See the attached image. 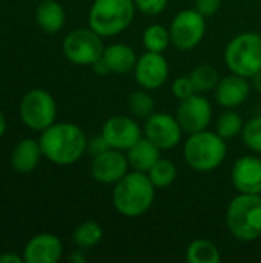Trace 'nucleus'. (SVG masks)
Listing matches in <instances>:
<instances>
[{"label": "nucleus", "mask_w": 261, "mask_h": 263, "mask_svg": "<svg viewBox=\"0 0 261 263\" xmlns=\"http://www.w3.org/2000/svg\"><path fill=\"white\" fill-rule=\"evenodd\" d=\"M43 156L60 166L74 165L88 149V137L83 129L71 122H55L38 139Z\"/></svg>", "instance_id": "obj_1"}, {"label": "nucleus", "mask_w": 261, "mask_h": 263, "mask_svg": "<svg viewBox=\"0 0 261 263\" xmlns=\"http://www.w3.org/2000/svg\"><path fill=\"white\" fill-rule=\"evenodd\" d=\"M157 188L149 176L142 171H129L112 188V205L126 219L145 216L154 205Z\"/></svg>", "instance_id": "obj_2"}, {"label": "nucleus", "mask_w": 261, "mask_h": 263, "mask_svg": "<svg viewBox=\"0 0 261 263\" xmlns=\"http://www.w3.org/2000/svg\"><path fill=\"white\" fill-rule=\"evenodd\" d=\"M228 156V143L215 131H198L188 134L183 145L186 165L197 173H212L218 170Z\"/></svg>", "instance_id": "obj_3"}, {"label": "nucleus", "mask_w": 261, "mask_h": 263, "mask_svg": "<svg viewBox=\"0 0 261 263\" xmlns=\"http://www.w3.org/2000/svg\"><path fill=\"white\" fill-rule=\"evenodd\" d=\"M226 227L231 236L251 243L261 237V194L238 193L228 205Z\"/></svg>", "instance_id": "obj_4"}, {"label": "nucleus", "mask_w": 261, "mask_h": 263, "mask_svg": "<svg viewBox=\"0 0 261 263\" xmlns=\"http://www.w3.org/2000/svg\"><path fill=\"white\" fill-rule=\"evenodd\" d=\"M134 0H94L88 12V25L103 39L125 32L135 17Z\"/></svg>", "instance_id": "obj_5"}, {"label": "nucleus", "mask_w": 261, "mask_h": 263, "mask_svg": "<svg viewBox=\"0 0 261 263\" xmlns=\"http://www.w3.org/2000/svg\"><path fill=\"white\" fill-rule=\"evenodd\" d=\"M225 63L229 72L251 79L261 71V34L240 32L225 48Z\"/></svg>", "instance_id": "obj_6"}, {"label": "nucleus", "mask_w": 261, "mask_h": 263, "mask_svg": "<svg viewBox=\"0 0 261 263\" xmlns=\"http://www.w3.org/2000/svg\"><path fill=\"white\" fill-rule=\"evenodd\" d=\"M62 51L71 63L92 66L103 55V37L92 28H77L66 34L62 43Z\"/></svg>", "instance_id": "obj_7"}, {"label": "nucleus", "mask_w": 261, "mask_h": 263, "mask_svg": "<svg viewBox=\"0 0 261 263\" xmlns=\"http://www.w3.org/2000/svg\"><path fill=\"white\" fill-rule=\"evenodd\" d=\"M22 122L34 131H45L57 119V103L54 97L42 89L35 88L28 91L18 106Z\"/></svg>", "instance_id": "obj_8"}, {"label": "nucleus", "mask_w": 261, "mask_h": 263, "mask_svg": "<svg viewBox=\"0 0 261 263\" xmlns=\"http://www.w3.org/2000/svg\"><path fill=\"white\" fill-rule=\"evenodd\" d=\"M171 45L180 51H191L197 48L206 35V17L195 8L178 11L169 25Z\"/></svg>", "instance_id": "obj_9"}, {"label": "nucleus", "mask_w": 261, "mask_h": 263, "mask_svg": "<svg viewBox=\"0 0 261 263\" xmlns=\"http://www.w3.org/2000/svg\"><path fill=\"white\" fill-rule=\"evenodd\" d=\"M183 134L185 131L177 117L169 112H152L148 119H145L143 136L162 151H169L178 146Z\"/></svg>", "instance_id": "obj_10"}, {"label": "nucleus", "mask_w": 261, "mask_h": 263, "mask_svg": "<svg viewBox=\"0 0 261 263\" xmlns=\"http://www.w3.org/2000/svg\"><path fill=\"white\" fill-rule=\"evenodd\" d=\"M175 117L186 134L209 129L212 122V105L205 94L195 92L194 96L180 100Z\"/></svg>", "instance_id": "obj_11"}, {"label": "nucleus", "mask_w": 261, "mask_h": 263, "mask_svg": "<svg viewBox=\"0 0 261 263\" xmlns=\"http://www.w3.org/2000/svg\"><path fill=\"white\" fill-rule=\"evenodd\" d=\"M100 134L114 149L126 153L137 140L143 137V128L132 116H111L105 120Z\"/></svg>", "instance_id": "obj_12"}, {"label": "nucleus", "mask_w": 261, "mask_h": 263, "mask_svg": "<svg viewBox=\"0 0 261 263\" xmlns=\"http://www.w3.org/2000/svg\"><path fill=\"white\" fill-rule=\"evenodd\" d=\"M132 72L140 88L148 91H155L168 82L169 63L163 55V52L145 51L142 55H138Z\"/></svg>", "instance_id": "obj_13"}, {"label": "nucleus", "mask_w": 261, "mask_h": 263, "mask_svg": "<svg viewBox=\"0 0 261 263\" xmlns=\"http://www.w3.org/2000/svg\"><path fill=\"white\" fill-rule=\"evenodd\" d=\"M126 153L109 148L92 157L89 173L91 177L102 185H115L129 173Z\"/></svg>", "instance_id": "obj_14"}, {"label": "nucleus", "mask_w": 261, "mask_h": 263, "mask_svg": "<svg viewBox=\"0 0 261 263\" xmlns=\"http://www.w3.org/2000/svg\"><path fill=\"white\" fill-rule=\"evenodd\" d=\"M231 182L237 193L261 194L260 154H246L238 157L231 170Z\"/></svg>", "instance_id": "obj_15"}, {"label": "nucleus", "mask_w": 261, "mask_h": 263, "mask_svg": "<svg viewBox=\"0 0 261 263\" xmlns=\"http://www.w3.org/2000/svg\"><path fill=\"white\" fill-rule=\"evenodd\" d=\"M251 91L252 86L248 77L229 72L228 76L220 77L214 89V99L225 109H237L248 100Z\"/></svg>", "instance_id": "obj_16"}, {"label": "nucleus", "mask_w": 261, "mask_h": 263, "mask_svg": "<svg viewBox=\"0 0 261 263\" xmlns=\"http://www.w3.org/2000/svg\"><path fill=\"white\" fill-rule=\"evenodd\" d=\"M63 256L62 240L51 233H42L28 240L23 250L25 263H57Z\"/></svg>", "instance_id": "obj_17"}, {"label": "nucleus", "mask_w": 261, "mask_h": 263, "mask_svg": "<svg viewBox=\"0 0 261 263\" xmlns=\"http://www.w3.org/2000/svg\"><path fill=\"white\" fill-rule=\"evenodd\" d=\"M42 156L43 153L38 140L23 139L14 146L11 153V166L17 173H31L38 166Z\"/></svg>", "instance_id": "obj_18"}, {"label": "nucleus", "mask_w": 261, "mask_h": 263, "mask_svg": "<svg viewBox=\"0 0 261 263\" xmlns=\"http://www.w3.org/2000/svg\"><path fill=\"white\" fill-rule=\"evenodd\" d=\"M137 59L134 48L126 43H111L105 46L103 51V60L108 63L112 74H128L134 71Z\"/></svg>", "instance_id": "obj_19"}, {"label": "nucleus", "mask_w": 261, "mask_h": 263, "mask_svg": "<svg viewBox=\"0 0 261 263\" xmlns=\"http://www.w3.org/2000/svg\"><path fill=\"white\" fill-rule=\"evenodd\" d=\"M126 157L131 170L148 173L154 166V163L162 157V149L143 136L126 151Z\"/></svg>", "instance_id": "obj_20"}, {"label": "nucleus", "mask_w": 261, "mask_h": 263, "mask_svg": "<svg viewBox=\"0 0 261 263\" xmlns=\"http://www.w3.org/2000/svg\"><path fill=\"white\" fill-rule=\"evenodd\" d=\"M35 20L46 34H57L66 23V12L57 0H43L35 9Z\"/></svg>", "instance_id": "obj_21"}, {"label": "nucleus", "mask_w": 261, "mask_h": 263, "mask_svg": "<svg viewBox=\"0 0 261 263\" xmlns=\"http://www.w3.org/2000/svg\"><path fill=\"white\" fill-rule=\"evenodd\" d=\"M186 260L189 263H220L222 254L214 242L195 239L186 248Z\"/></svg>", "instance_id": "obj_22"}, {"label": "nucleus", "mask_w": 261, "mask_h": 263, "mask_svg": "<svg viewBox=\"0 0 261 263\" xmlns=\"http://www.w3.org/2000/svg\"><path fill=\"white\" fill-rule=\"evenodd\" d=\"M189 79L195 88V92L206 96L209 92H214V89L220 80V74L214 65L200 63L189 72Z\"/></svg>", "instance_id": "obj_23"}, {"label": "nucleus", "mask_w": 261, "mask_h": 263, "mask_svg": "<svg viewBox=\"0 0 261 263\" xmlns=\"http://www.w3.org/2000/svg\"><path fill=\"white\" fill-rule=\"evenodd\" d=\"M142 43L145 46V51L165 52L171 45L169 28L163 26L162 23H152L146 26L142 34Z\"/></svg>", "instance_id": "obj_24"}, {"label": "nucleus", "mask_w": 261, "mask_h": 263, "mask_svg": "<svg viewBox=\"0 0 261 263\" xmlns=\"http://www.w3.org/2000/svg\"><path fill=\"white\" fill-rule=\"evenodd\" d=\"M243 126H245L243 117L235 109H226L217 117L215 133L228 142L242 136Z\"/></svg>", "instance_id": "obj_25"}, {"label": "nucleus", "mask_w": 261, "mask_h": 263, "mask_svg": "<svg viewBox=\"0 0 261 263\" xmlns=\"http://www.w3.org/2000/svg\"><path fill=\"white\" fill-rule=\"evenodd\" d=\"M102 239H103V228L98 222L94 220H86L80 223L72 233V242L82 250H88L98 245Z\"/></svg>", "instance_id": "obj_26"}, {"label": "nucleus", "mask_w": 261, "mask_h": 263, "mask_svg": "<svg viewBox=\"0 0 261 263\" xmlns=\"http://www.w3.org/2000/svg\"><path fill=\"white\" fill-rule=\"evenodd\" d=\"M146 174L149 176L151 182L154 183L157 190H165V188H169L175 182L177 166L172 160L160 157Z\"/></svg>", "instance_id": "obj_27"}, {"label": "nucleus", "mask_w": 261, "mask_h": 263, "mask_svg": "<svg viewBox=\"0 0 261 263\" xmlns=\"http://www.w3.org/2000/svg\"><path fill=\"white\" fill-rule=\"evenodd\" d=\"M128 111L135 119H148L152 112H155L154 97L149 94L148 89L143 88L131 92L128 97Z\"/></svg>", "instance_id": "obj_28"}, {"label": "nucleus", "mask_w": 261, "mask_h": 263, "mask_svg": "<svg viewBox=\"0 0 261 263\" xmlns=\"http://www.w3.org/2000/svg\"><path fill=\"white\" fill-rule=\"evenodd\" d=\"M240 137H242L243 145L249 151L255 154H261V116L252 117L248 122H245Z\"/></svg>", "instance_id": "obj_29"}, {"label": "nucleus", "mask_w": 261, "mask_h": 263, "mask_svg": "<svg viewBox=\"0 0 261 263\" xmlns=\"http://www.w3.org/2000/svg\"><path fill=\"white\" fill-rule=\"evenodd\" d=\"M171 92L172 96L180 102V100H185L191 96L195 94V88L189 79V74L188 76H178L174 79L172 85H171Z\"/></svg>", "instance_id": "obj_30"}, {"label": "nucleus", "mask_w": 261, "mask_h": 263, "mask_svg": "<svg viewBox=\"0 0 261 263\" xmlns=\"http://www.w3.org/2000/svg\"><path fill=\"white\" fill-rule=\"evenodd\" d=\"M134 3L138 12L152 17L162 14L168 8L169 0H134Z\"/></svg>", "instance_id": "obj_31"}, {"label": "nucleus", "mask_w": 261, "mask_h": 263, "mask_svg": "<svg viewBox=\"0 0 261 263\" xmlns=\"http://www.w3.org/2000/svg\"><path fill=\"white\" fill-rule=\"evenodd\" d=\"M222 5H223V0H195L194 8H195L202 15H205V17L208 18V17L215 15V14L220 11Z\"/></svg>", "instance_id": "obj_32"}, {"label": "nucleus", "mask_w": 261, "mask_h": 263, "mask_svg": "<svg viewBox=\"0 0 261 263\" xmlns=\"http://www.w3.org/2000/svg\"><path fill=\"white\" fill-rule=\"evenodd\" d=\"M111 146L103 139V136L98 134V136H94V137L88 139V149H86V153H89L94 157V156H97V154H100V153H103V151H106Z\"/></svg>", "instance_id": "obj_33"}, {"label": "nucleus", "mask_w": 261, "mask_h": 263, "mask_svg": "<svg viewBox=\"0 0 261 263\" xmlns=\"http://www.w3.org/2000/svg\"><path fill=\"white\" fill-rule=\"evenodd\" d=\"M92 69H94V72H95L97 76H108V74H111V69H109V66H108V63L103 60V55H102V59H98V60L92 65Z\"/></svg>", "instance_id": "obj_34"}, {"label": "nucleus", "mask_w": 261, "mask_h": 263, "mask_svg": "<svg viewBox=\"0 0 261 263\" xmlns=\"http://www.w3.org/2000/svg\"><path fill=\"white\" fill-rule=\"evenodd\" d=\"M23 256H18L15 253H2L0 254V263H22Z\"/></svg>", "instance_id": "obj_35"}, {"label": "nucleus", "mask_w": 261, "mask_h": 263, "mask_svg": "<svg viewBox=\"0 0 261 263\" xmlns=\"http://www.w3.org/2000/svg\"><path fill=\"white\" fill-rule=\"evenodd\" d=\"M249 80H251L252 89H255L257 92H261V71H258L257 74H254Z\"/></svg>", "instance_id": "obj_36"}, {"label": "nucleus", "mask_w": 261, "mask_h": 263, "mask_svg": "<svg viewBox=\"0 0 261 263\" xmlns=\"http://www.w3.org/2000/svg\"><path fill=\"white\" fill-rule=\"evenodd\" d=\"M69 260L72 263H85L86 262V256L83 254V251H82V248H80V251H74V253L69 256Z\"/></svg>", "instance_id": "obj_37"}, {"label": "nucleus", "mask_w": 261, "mask_h": 263, "mask_svg": "<svg viewBox=\"0 0 261 263\" xmlns=\"http://www.w3.org/2000/svg\"><path fill=\"white\" fill-rule=\"evenodd\" d=\"M5 131H6V117H5V114L0 111V139L3 137Z\"/></svg>", "instance_id": "obj_38"}]
</instances>
